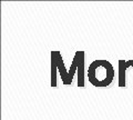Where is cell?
<instances>
[{
	"mask_svg": "<svg viewBox=\"0 0 133 120\" xmlns=\"http://www.w3.org/2000/svg\"><path fill=\"white\" fill-rule=\"evenodd\" d=\"M89 81L94 87H108L114 77V69L108 60H94L88 69Z\"/></svg>",
	"mask_w": 133,
	"mask_h": 120,
	"instance_id": "cell-1",
	"label": "cell"
},
{
	"mask_svg": "<svg viewBox=\"0 0 133 120\" xmlns=\"http://www.w3.org/2000/svg\"><path fill=\"white\" fill-rule=\"evenodd\" d=\"M84 52L77 51L73 58V62L68 71V84L72 81L74 71L78 70V86L83 88L84 87Z\"/></svg>",
	"mask_w": 133,
	"mask_h": 120,
	"instance_id": "cell-2",
	"label": "cell"
},
{
	"mask_svg": "<svg viewBox=\"0 0 133 120\" xmlns=\"http://www.w3.org/2000/svg\"><path fill=\"white\" fill-rule=\"evenodd\" d=\"M51 57H52V65L56 66V67L59 68L60 70V73L62 76V81L63 84L68 85V72L64 70V65H63V61L61 59V56L58 51H52L51 52Z\"/></svg>",
	"mask_w": 133,
	"mask_h": 120,
	"instance_id": "cell-3",
	"label": "cell"
},
{
	"mask_svg": "<svg viewBox=\"0 0 133 120\" xmlns=\"http://www.w3.org/2000/svg\"><path fill=\"white\" fill-rule=\"evenodd\" d=\"M128 69L127 61L119 60V86L125 88V71Z\"/></svg>",
	"mask_w": 133,
	"mask_h": 120,
	"instance_id": "cell-4",
	"label": "cell"
}]
</instances>
